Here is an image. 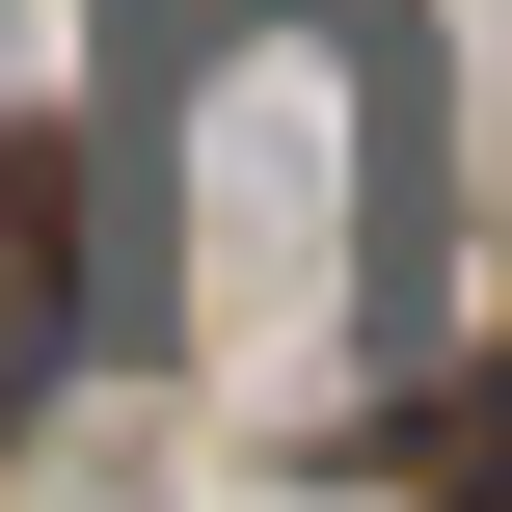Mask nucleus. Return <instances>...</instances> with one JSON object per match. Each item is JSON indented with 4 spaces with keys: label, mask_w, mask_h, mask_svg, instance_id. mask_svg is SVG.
Instances as JSON below:
<instances>
[{
    "label": "nucleus",
    "mask_w": 512,
    "mask_h": 512,
    "mask_svg": "<svg viewBox=\"0 0 512 512\" xmlns=\"http://www.w3.org/2000/svg\"><path fill=\"white\" fill-rule=\"evenodd\" d=\"M162 216H189V324L270 351V378H351L405 324V216H432V135H405V54L351 0H243L162 108Z\"/></svg>",
    "instance_id": "obj_1"
}]
</instances>
